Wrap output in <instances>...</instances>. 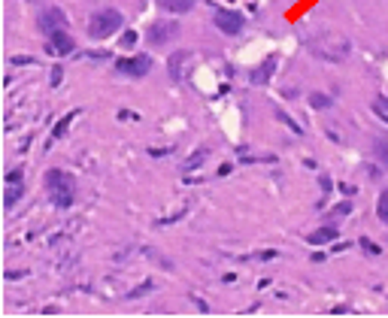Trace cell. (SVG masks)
<instances>
[{"label":"cell","mask_w":388,"mask_h":318,"mask_svg":"<svg viewBox=\"0 0 388 318\" xmlns=\"http://www.w3.org/2000/svg\"><path fill=\"white\" fill-rule=\"evenodd\" d=\"M46 191H49V197H52V203L55 206H61V209H67L73 203V176L70 173H64V170H49L46 173Z\"/></svg>","instance_id":"cell-1"},{"label":"cell","mask_w":388,"mask_h":318,"mask_svg":"<svg viewBox=\"0 0 388 318\" xmlns=\"http://www.w3.org/2000/svg\"><path fill=\"white\" fill-rule=\"evenodd\" d=\"M119 28H121V12L119 10H101V12L92 15V22H88V33H92L94 40H106Z\"/></svg>","instance_id":"cell-2"},{"label":"cell","mask_w":388,"mask_h":318,"mask_svg":"<svg viewBox=\"0 0 388 318\" xmlns=\"http://www.w3.org/2000/svg\"><path fill=\"white\" fill-rule=\"evenodd\" d=\"M216 28L228 33V37H234V33L243 31V15L234 10H216Z\"/></svg>","instance_id":"cell-3"},{"label":"cell","mask_w":388,"mask_h":318,"mask_svg":"<svg viewBox=\"0 0 388 318\" xmlns=\"http://www.w3.org/2000/svg\"><path fill=\"white\" fill-rule=\"evenodd\" d=\"M119 73H128V76H146L149 70H152V58L140 55V58H121L119 64Z\"/></svg>","instance_id":"cell-4"},{"label":"cell","mask_w":388,"mask_h":318,"mask_svg":"<svg viewBox=\"0 0 388 318\" xmlns=\"http://www.w3.org/2000/svg\"><path fill=\"white\" fill-rule=\"evenodd\" d=\"M49 37V52L55 55H70L73 52V37L67 33V28H58L52 33H46Z\"/></svg>","instance_id":"cell-5"},{"label":"cell","mask_w":388,"mask_h":318,"mask_svg":"<svg viewBox=\"0 0 388 318\" xmlns=\"http://www.w3.org/2000/svg\"><path fill=\"white\" fill-rule=\"evenodd\" d=\"M40 24H43V31H46V33H52V31H58V28H67V15L52 6V10H46V12H43Z\"/></svg>","instance_id":"cell-6"},{"label":"cell","mask_w":388,"mask_h":318,"mask_svg":"<svg viewBox=\"0 0 388 318\" xmlns=\"http://www.w3.org/2000/svg\"><path fill=\"white\" fill-rule=\"evenodd\" d=\"M173 33H176V24H155L152 31H149V43H155V46H161L164 40H170Z\"/></svg>","instance_id":"cell-7"},{"label":"cell","mask_w":388,"mask_h":318,"mask_svg":"<svg viewBox=\"0 0 388 318\" xmlns=\"http://www.w3.org/2000/svg\"><path fill=\"white\" fill-rule=\"evenodd\" d=\"M185 61H192V55H188V52H176V55L170 58V76L176 79V82L185 79V76H183V64H185Z\"/></svg>","instance_id":"cell-8"},{"label":"cell","mask_w":388,"mask_h":318,"mask_svg":"<svg viewBox=\"0 0 388 318\" xmlns=\"http://www.w3.org/2000/svg\"><path fill=\"white\" fill-rule=\"evenodd\" d=\"M24 194V182H6V191H3V206H12L15 200H22Z\"/></svg>","instance_id":"cell-9"},{"label":"cell","mask_w":388,"mask_h":318,"mask_svg":"<svg viewBox=\"0 0 388 318\" xmlns=\"http://www.w3.org/2000/svg\"><path fill=\"white\" fill-rule=\"evenodd\" d=\"M273 67H276V58L270 55V58H267V64H261L258 70L252 73V82H255V85H264V82L270 79V73H273Z\"/></svg>","instance_id":"cell-10"},{"label":"cell","mask_w":388,"mask_h":318,"mask_svg":"<svg viewBox=\"0 0 388 318\" xmlns=\"http://www.w3.org/2000/svg\"><path fill=\"white\" fill-rule=\"evenodd\" d=\"M161 3H164V10L167 12H176V15L194 10V0H161Z\"/></svg>","instance_id":"cell-11"},{"label":"cell","mask_w":388,"mask_h":318,"mask_svg":"<svg viewBox=\"0 0 388 318\" xmlns=\"http://www.w3.org/2000/svg\"><path fill=\"white\" fill-rule=\"evenodd\" d=\"M334 237H337V228H321L316 233H310V242H312V246H321V242H328Z\"/></svg>","instance_id":"cell-12"},{"label":"cell","mask_w":388,"mask_h":318,"mask_svg":"<svg viewBox=\"0 0 388 318\" xmlns=\"http://www.w3.org/2000/svg\"><path fill=\"white\" fill-rule=\"evenodd\" d=\"M373 152H376V158H379V161H382V164H388V133H385V137H379L376 143H373Z\"/></svg>","instance_id":"cell-13"},{"label":"cell","mask_w":388,"mask_h":318,"mask_svg":"<svg viewBox=\"0 0 388 318\" xmlns=\"http://www.w3.org/2000/svg\"><path fill=\"white\" fill-rule=\"evenodd\" d=\"M373 112L388 124V97H376L373 100Z\"/></svg>","instance_id":"cell-14"},{"label":"cell","mask_w":388,"mask_h":318,"mask_svg":"<svg viewBox=\"0 0 388 318\" xmlns=\"http://www.w3.org/2000/svg\"><path fill=\"white\" fill-rule=\"evenodd\" d=\"M376 212H379V219H382L388 224V191H382L379 194V203H376Z\"/></svg>","instance_id":"cell-15"},{"label":"cell","mask_w":388,"mask_h":318,"mask_svg":"<svg viewBox=\"0 0 388 318\" xmlns=\"http://www.w3.org/2000/svg\"><path fill=\"white\" fill-rule=\"evenodd\" d=\"M310 103L316 106V110H328V106H331V97H328V94H312Z\"/></svg>","instance_id":"cell-16"},{"label":"cell","mask_w":388,"mask_h":318,"mask_svg":"<svg viewBox=\"0 0 388 318\" xmlns=\"http://www.w3.org/2000/svg\"><path fill=\"white\" fill-rule=\"evenodd\" d=\"M70 119H73V115H67V119H61V122H58V128H55V137H64V131L70 128Z\"/></svg>","instance_id":"cell-17"},{"label":"cell","mask_w":388,"mask_h":318,"mask_svg":"<svg viewBox=\"0 0 388 318\" xmlns=\"http://www.w3.org/2000/svg\"><path fill=\"white\" fill-rule=\"evenodd\" d=\"M134 43H137V33H134V31H128L125 37H121V46H125V49H130Z\"/></svg>","instance_id":"cell-18"},{"label":"cell","mask_w":388,"mask_h":318,"mask_svg":"<svg viewBox=\"0 0 388 318\" xmlns=\"http://www.w3.org/2000/svg\"><path fill=\"white\" fill-rule=\"evenodd\" d=\"M361 246H364L370 255H379V249H376V246H373V242H370V240H361Z\"/></svg>","instance_id":"cell-19"},{"label":"cell","mask_w":388,"mask_h":318,"mask_svg":"<svg viewBox=\"0 0 388 318\" xmlns=\"http://www.w3.org/2000/svg\"><path fill=\"white\" fill-rule=\"evenodd\" d=\"M52 85H61V67H55L52 70Z\"/></svg>","instance_id":"cell-20"},{"label":"cell","mask_w":388,"mask_h":318,"mask_svg":"<svg viewBox=\"0 0 388 318\" xmlns=\"http://www.w3.org/2000/svg\"><path fill=\"white\" fill-rule=\"evenodd\" d=\"M6 182H22V170H12L10 176H6Z\"/></svg>","instance_id":"cell-21"}]
</instances>
